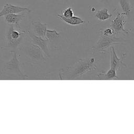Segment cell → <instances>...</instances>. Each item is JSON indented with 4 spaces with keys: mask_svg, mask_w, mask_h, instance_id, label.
I'll return each instance as SVG.
<instances>
[{
    "mask_svg": "<svg viewBox=\"0 0 134 134\" xmlns=\"http://www.w3.org/2000/svg\"><path fill=\"white\" fill-rule=\"evenodd\" d=\"M99 60L94 58L80 59L73 65L62 69L59 73L62 80H72L80 77L89 71L96 69V63Z\"/></svg>",
    "mask_w": 134,
    "mask_h": 134,
    "instance_id": "cell-1",
    "label": "cell"
},
{
    "mask_svg": "<svg viewBox=\"0 0 134 134\" xmlns=\"http://www.w3.org/2000/svg\"><path fill=\"white\" fill-rule=\"evenodd\" d=\"M28 31L29 30L21 29L20 26L9 25V27L6 30L1 48L10 52L16 51L23 43Z\"/></svg>",
    "mask_w": 134,
    "mask_h": 134,
    "instance_id": "cell-2",
    "label": "cell"
},
{
    "mask_svg": "<svg viewBox=\"0 0 134 134\" xmlns=\"http://www.w3.org/2000/svg\"><path fill=\"white\" fill-rule=\"evenodd\" d=\"M20 50L31 63L35 64L44 63L46 61V58H48L42 49L30 41L28 43L24 45L22 44L20 47Z\"/></svg>",
    "mask_w": 134,
    "mask_h": 134,
    "instance_id": "cell-3",
    "label": "cell"
},
{
    "mask_svg": "<svg viewBox=\"0 0 134 134\" xmlns=\"http://www.w3.org/2000/svg\"><path fill=\"white\" fill-rule=\"evenodd\" d=\"M121 37H118L117 34L111 36H105L99 33V38L96 43L93 47V53H100L104 54L108 49L120 43L122 41Z\"/></svg>",
    "mask_w": 134,
    "mask_h": 134,
    "instance_id": "cell-4",
    "label": "cell"
},
{
    "mask_svg": "<svg viewBox=\"0 0 134 134\" xmlns=\"http://www.w3.org/2000/svg\"><path fill=\"white\" fill-rule=\"evenodd\" d=\"M10 53L12 54V58L2 66L1 71L2 74L6 75H14L22 79L28 78V76L24 74L20 70V63L18 59L16 51H12Z\"/></svg>",
    "mask_w": 134,
    "mask_h": 134,
    "instance_id": "cell-5",
    "label": "cell"
},
{
    "mask_svg": "<svg viewBox=\"0 0 134 134\" xmlns=\"http://www.w3.org/2000/svg\"><path fill=\"white\" fill-rule=\"evenodd\" d=\"M126 16L123 13H117V16L111 21L110 27L112 28L117 34H128L131 32V30H128L125 28V25L126 23V20L125 19Z\"/></svg>",
    "mask_w": 134,
    "mask_h": 134,
    "instance_id": "cell-6",
    "label": "cell"
},
{
    "mask_svg": "<svg viewBox=\"0 0 134 134\" xmlns=\"http://www.w3.org/2000/svg\"><path fill=\"white\" fill-rule=\"evenodd\" d=\"M27 37H28L29 40L32 43L39 46L42 49L47 58H49L50 53L48 48L49 42L48 39L39 37L35 35L32 31L31 32L29 30L27 33Z\"/></svg>",
    "mask_w": 134,
    "mask_h": 134,
    "instance_id": "cell-7",
    "label": "cell"
},
{
    "mask_svg": "<svg viewBox=\"0 0 134 134\" xmlns=\"http://www.w3.org/2000/svg\"><path fill=\"white\" fill-rule=\"evenodd\" d=\"M32 11V9H30L27 7L7 4L4 6L3 8L0 11V17H4L9 14H19L24 12L30 13Z\"/></svg>",
    "mask_w": 134,
    "mask_h": 134,
    "instance_id": "cell-8",
    "label": "cell"
},
{
    "mask_svg": "<svg viewBox=\"0 0 134 134\" xmlns=\"http://www.w3.org/2000/svg\"><path fill=\"white\" fill-rule=\"evenodd\" d=\"M110 67L115 69L116 71L120 70L122 67H126V64L124 62V60L126 56V53H123L120 58H119L115 50L114 47L110 48Z\"/></svg>",
    "mask_w": 134,
    "mask_h": 134,
    "instance_id": "cell-9",
    "label": "cell"
},
{
    "mask_svg": "<svg viewBox=\"0 0 134 134\" xmlns=\"http://www.w3.org/2000/svg\"><path fill=\"white\" fill-rule=\"evenodd\" d=\"M31 31L35 35L42 38L46 39L47 24L42 23L40 21H33L31 22Z\"/></svg>",
    "mask_w": 134,
    "mask_h": 134,
    "instance_id": "cell-10",
    "label": "cell"
},
{
    "mask_svg": "<svg viewBox=\"0 0 134 134\" xmlns=\"http://www.w3.org/2000/svg\"><path fill=\"white\" fill-rule=\"evenodd\" d=\"M4 17L5 21L8 25H15L19 26V23L25 18V14L24 13L13 14L7 15Z\"/></svg>",
    "mask_w": 134,
    "mask_h": 134,
    "instance_id": "cell-11",
    "label": "cell"
},
{
    "mask_svg": "<svg viewBox=\"0 0 134 134\" xmlns=\"http://www.w3.org/2000/svg\"><path fill=\"white\" fill-rule=\"evenodd\" d=\"M97 77L102 80H114L119 79L116 73V70L111 67L107 71H101L97 75Z\"/></svg>",
    "mask_w": 134,
    "mask_h": 134,
    "instance_id": "cell-12",
    "label": "cell"
},
{
    "mask_svg": "<svg viewBox=\"0 0 134 134\" xmlns=\"http://www.w3.org/2000/svg\"><path fill=\"white\" fill-rule=\"evenodd\" d=\"M57 16L64 23L70 25H81L85 23V21L80 17L73 16L70 18H65L62 15L57 14Z\"/></svg>",
    "mask_w": 134,
    "mask_h": 134,
    "instance_id": "cell-13",
    "label": "cell"
},
{
    "mask_svg": "<svg viewBox=\"0 0 134 134\" xmlns=\"http://www.w3.org/2000/svg\"><path fill=\"white\" fill-rule=\"evenodd\" d=\"M112 16L113 15L111 14L108 13V9L106 8L98 10L94 15L95 17H96L100 21L107 20L111 18Z\"/></svg>",
    "mask_w": 134,
    "mask_h": 134,
    "instance_id": "cell-14",
    "label": "cell"
},
{
    "mask_svg": "<svg viewBox=\"0 0 134 134\" xmlns=\"http://www.w3.org/2000/svg\"><path fill=\"white\" fill-rule=\"evenodd\" d=\"M119 5L122 10V13L127 17H129L132 6L128 0H118Z\"/></svg>",
    "mask_w": 134,
    "mask_h": 134,
    "instance_id": "cell-15",
    "label": "cell"
},
{
    "mask_svg": "<svg viewBox=\"0 0 134 134\" xmlns=\"http://www.w3.org/2000/svg\"><path fill=\"white\" fill-rule=\"evenodd\" d=\"M60 34L56 30H50L47 29L46 32V39L49 40V43H52L54 42L57 38H58Z\"/></svg>",
    "mask_w": 134,
    "mask_h": 134,
    "instance_id": "cell-16",
    "label": "cell"
},
{
    "mask_svg": "<svg viewBox=\"0 0 134 134\" xmlns=\"http://www.w3.org/2000/svg\"><path fill=\"white\" fill-rule=\"evenodd\" d=\"M65 18H70L74 16V12L71 7H68L63 12V15Z\"/></svg>",
    "mask_w": 134,
    "mask_h": 134,
    "instance_id": "cell-17",
    "label": "cell"
},
{
    "mask_svg": "<svg viewBox=\"0 0 134 134\" xmlns=\"http://www.w3.org/2000/svg\"><path fill=\"white\" fill-rule=\"evenodd\" d=\"M133 29H134V28H133Z\"/></svg>",
    "mask_w": 134,
    "mask_h": 134,
    "instance_id": "cell-18",
    "label": "cell"
}]
</instances>
